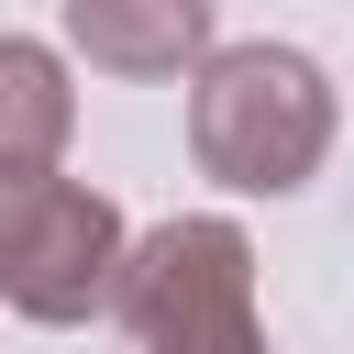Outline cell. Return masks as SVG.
I'll return each instance as SVG.
<instances>
[{
    "mask_svg": "<svg viewBox=\"0 0 354 354\" xmlns=\"http://www.w3.org/2000/svg\"><path fill=\"white\" fill-rule=\"evenodd\" d=\"M332 77L299 44H210L188 66V155L232 199H299L332 155Z\"/></svg>",
    "mask_w": 354,
    "mask_h": 354,
    "instance_id": "cell-1",
    "label": "cell"
},
{
    "mask_svg": "<svg viewBox=\"0 0 354 354\" xmlns=\"http://www.w3.org/2000/svg\"><path fill=\"white\" fill-rule=\"evenodd\" d=\"M77 66L100 77H188L221 44V0H55Z\"/></svg>",
    "mask_w": 354,
    "mask_h": 354,
    "instance_id": "cell-4",
    "label": "cell"
},
{
    "mask_svg": "<svg viewBox=\"0 0 354 354\" xmlns=\"http://www.w3.org/2000/svg\"><path fill=\"white\" fill-rule=\"evenodd\" d=\"M122 210L88 188V177H0V310L44 321V332H77L111 310V277H122Z\"/></svg>",
    "mask_w": 354,
    "mask_h": 354,
    "instance_id": "cell-3",
    "label": "cell"
},
{
    "mask_svg": "<svg viewBox=\"0 0 354 354\" xmlns=\"http://www.w3.org/2000/svg\"><path fill=\"white\" fill-rule=\"evenodd\" d=\"M111 310L133 332V354H266V310H254V243L221 210H177L155 232L122 243Z\"/></svg>",
    "mask_w": 354,
    "mask_h": 354,
    "instance_id": "cell-2",
    "label": "cell"
},
{
    "mask_svg": "<svg viewBox=\"0 0 354 354\" xmlns=\"http://www.w3.org/2000/svg\"><path fill=\"white\" fill-rule=\"evenodd\" d=\"M66 133H77V77H66V55L33 44V33H0V177L55 166Z\"/></svg>",
    "mask_w": 354,
    "mask_h": 354,
    "instance_id": "cell-5",
    "label": "cell"
}]
</instances>
